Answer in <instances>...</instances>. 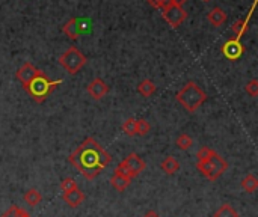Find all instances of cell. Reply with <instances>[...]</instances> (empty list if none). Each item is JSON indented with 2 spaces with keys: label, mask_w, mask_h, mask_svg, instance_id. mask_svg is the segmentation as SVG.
I'll return each instance as SVG.
<instances>
[{
  "label": "cell",
  "mask_w": 258,
  "mask_h": 217,
  "mask_svg": "<svg viewBox=\"0 0 258 217\" xmlns=\"http://www.w3.org/2000/svg\"><path fill=\"white\" fill-rule=\"evenodd\" d=\"M68 162L79 170V172L89 181L98 177L103 169H106L112 157L94 137H86L85 141L75 148L68 157Z\"/></svg>",
  "instance_id": "1"
},
{
  "label": "cell",
  "mask_w": 258,
  "mask_h": 217,
  "mask_svg": "<svg viewBox=\"0 0 258 217\" xmlns=\"http://www.w3.org/2000/svg\"><path fill=\"white\" fill-rule=\"evenodd\" d=\"M175 100L183 106L187 112L193 113L205 103L207 94L195 82H187L177 92Z\"/></svg>",
  "instance_id": "2"
},
{
  "label": "cell",
  "mask_w": 258,
  "mask_h": 217,
  "mask_svg": "<svg viewBox=\"0 0 258 217\" xmlns=\"http://www.w3.org/2000/svg\"><path fill=\"white\" fill-rule=\"evenodd\" d=\"M60 83H62V80H60V79L52 80V79H49V77L41 71L34 80H30L29 85H26V86H23V88H24V90H26L27 94L32 97L37 103H44L45 100H47V97L52 94V92H53Z\"/></svg>",
  "instance_id": "3"
},
{
  "label": "cell",
  "mask_w": 258,
  "mask_h": 217,
  "mask_svg": "<svg viewBox=\"0 0 258 217\" xmlns=\"http://www.w3.org/2000/svg\"><path fill=\"white\" fill-rule=\"evenodd\" d=\"M196 169L210 181H216L222 177V174L226 172L228 169V163H226L225 159H222L216 151H213V154L201 162H196Z\"/></svg>",
  "instance_id": "4"
},
{
  "label": "cell",
  "mask_w": 258,
  "mask_h": 217,
  "mask_svg": "<svg viewBox=\"0 0 258 217\" xmlns=\"http://www.w3.org/2000/svg\"><path fill=\"white\" fill-rule=\"evenodd\" d=\"M86 56L75 47H70L65 53L60 54L59 64L68 74H77L86 65Z\"/></svg>",
  "instance_id": "5"
},
{
  "label": "cell",
  "mask_w": 258,
  "mask_h": 217,
  "mask_svg": "<svg viewBox=\"0 0 258 217\" xmlns=\"http://www.w3.org/2000/svg\"><path fill=\"white\" fill-rule=\"evenodd\" d=\"M118 167L123 170V172H126L133 180V178H136V177L141 175L144 172L147 164H145V162H144L142 157H139L136 152H131V154H129V156L118 164Z\"/></svg>",
  "instance_id": "6"
},
{
  "label": "cell",
  "mask_w": 258,
  "mask_h": 217,
  "mask_svg": "<svg viewBox=\"0 0 258 217\" xmlns=\"http://www.w3.org/2000/svg\"><path fill=\"white\" fill-rule=\"evenodd\" d=\"M162 14H163V18L168 21V24L171 27H178L181 23L186 20V17H187V14H186V11L183 8L174 6V5L168 6L166 9H163Z\"/></svg>",
  "instance_id": "7"
},
{
  "label": "cell",
  "mask_w": 258,
  "mask_h": 217,
  "mask_svg": "<svg viewBox=\"0 0 258 217\" xmlns=\"http://www.w3.org/2000/svg\"><path fill=\"white\" fill-rule=\"evenodd\" d=\"M222 53L230 60H237L241 54H243V45H241L239 38H231L222 45Z\"/></svg>",
  "instance_id": "8"
},
{
  "label": "cell",
  "mask_w": 258,
  "mask_h": 217,
  "mask_svg": "<svg viewBox=\"0 0 258 217\" xmlns=\"http://www.w3.org/2000/svg\"><path fill=\"white\" fill-rule=\"evenodd\" d=\"M86 92L94 100H101L109 94V85L106 83L103 79H98L97 77V79H94L86 86Z\"/></svg>",
  "instance_id": "9"
},
{
  "label": "cell",
  "mask_w": 258,
  "mask_h": 217,
  "mask_svg": "<svg viewBox=\"0 0 258 217\" xmlns=\"http://www.w3.org/2000/svg\"><path fill=\"white\" fill-rule=\"evenodd\" d=\"M41 72V70H38L34 64H30V62H26V64H23L17 72H15V77L23 83V86L29 85L30 80H34L35 77Z\"/></svg>",
  "instance_id": "10"
},
{
  "label": "cell",
  "mask_w": 258,
  "mask_h": 217,
  "mask_svg": "<svg viewBox=\"0 0 258 217\" xmlns=\"http://www.w3.org/2000/svg\"><path fill=\"white\" fill-rule=\"evenodd\" d=\"M131 178L126 174V172H123L119 167H116L115 169V172H113V175H112V178H111V185L113 189H116L118 192H124L129 185L131 184Z\"/></svg>",
  "instance_id": "11"
},
{
  "label": "cell",
  "mask_w": 258,
  "mask_h": 217,
  "mask_svg": "<svg viewBox=\"0 0 258 217\" xmlns=\"http://www.w3.org/2000/svg\"><path fill=\"white\" fill-rule=\"evenodd\" d=\"M62 199L65 200V204L70 205L71 208H77L85 202V193L77 187V189H73V190L64 193Z\"/></svg>",
  "instance_id": "12"
},
{
  "label": "cell",
  "mask_w": 258,
  "mask_h": 217,
  "mask_svg": "<svg viewBox=\"0 0 258 217\" xmlns=\"http://www.w3.org/2000/svg\"><path fill=\"white\" fill-rule=\"evenodd\" d=\"M62 30H64V34L70 39H77L80 36V32H82V26H80V23H79L77 18H71V20H68L64 24Z\"/></svg>",
  "instance_id": "13"
},
{
  "label": "cell",
  "mask_w": 258,
  "mask_h": 217,
  "mask_svg": "<svg viewBox=\"0 0 258 217\" xmlns=\"http://www.w3.org/2000/svg\"><path fill=\"white\" fill-rule=\"evenodd\" d=\"M226 18H228V15H226V12L222 8H213L207 15V20L210 21V24H213L215 27H219V26L225 24Z\"/></svg>",
  "instance_id": "14"
},
{
  "label": "cell",
  "mask_w": 258,
  "mask_h": 217,
  "mask_svg": "<svg viewBox=\"0 0 258 217\" xmlns=\"http://www.w3.org/2000/svg\"><path fill=\"white\" fill-rule=\"evenodd\" d=\"M160 167H162V170H163L165 174L174 175V174H177L178 170H180V163H178L177 159H174L172 156H169V157H166V159L160 163Z\"/></svg>",
  "instance_id": "15"
},
{
  "label": "cell",
  "mask_w": 258,
  "mask_h": 217,
  "mask_svg": "<svg viewBox=\"0 0 258 217\" xmlns=\"http://www.w3.org/2000/svg\"><path fill=\"white\" fill-rule=\"evenodd\" d=\"M156 90H157V86L154 85V82H151L149 79H145L138 85V92L142 94L145 98L153 97L156 94Z\"/></svg>",
  "instance_id": "16"
},
{
  "label": "cell",
  "mask_w": 258,
  "mask_h": 217,
  "mask_svg": "<svg viewBox=\"0 0 258 217\" xmlns=\"http://www.w3.org/2000/svg\"><path fill=\"white\" fill-rule=\"evenodd\" d=\"M41 200H42V196H41V193L37 189H29L24 193V202L29 207H37L41 202Z\"/></svg>",
  "instance_id": "17"
},
{
  "label": "cell",
  "mask_w": 258,
  "mask_h": 217,
  "mask_svg": "<svg viewBox=\"0 0 258 217\" xmlns=\"http://www.w3.org/2000/svg\"><path fill=\"white\" fill-rule=\"evenodd\" d=\"M241 189H243L246 193H254L258 189V178L252 174L246 175L243 180H241Z\"/></svg>",
  "instance_id": "18"
},
{
  "label": "cell",
  "mask_w": 258,
  "mask_h": 217,
  "mask_svg": "<svg viewBox=\"0 0 258 217\" xmlns=\"http://www.w3.org/2000/svg\"><path fill=\"white\" fill-rule=\"evenodd\" d=\"M213 217H239V213L230 205V204H223L216 210Z\"/></svg>",
  "instance_id": "19"
},
{
  "label": "cell",
  "mask_w": 258,
  "mask_h": 217,
  "mask_svg": "<svg viewBox=\"0 0 258 217\" xmlns=\"http://www.w3.org/2000/svg\"><path fill=\"white\" fill-rule=\"evenodd\" d=\"M231 30L237 35L236 38H241L246 32H248V20H237L233 26H231Z\"/></svg>",
  "instance_id": "20"
},
{
  "label": "cell",
  "mask_w": 258,
  "mask_h": 217,
  "mask_svg": "<svg viewBox=\"0 0 258 217\" xmlns=\"http://www.w3.org/2000/svg\"><path fill=\"white\" fill-rule=\"evenodd\" d=\"M175 145L180 148V149H183V151H186V149H189L192 145H193V139L189 136V134H186V133H183V134H180L178 137H177V141H175Z\"/></svg>",
  "instance_id": "21"
},
{
  "label": "cell",
  "mask_w": 258,
  "mask_h": 217,
  "mask_svg": "<svg viewBox=\"0 0 258 217\" xmlns=\"http://www.w3.org/2000/svg\"><path fill=\"white\" fill-rule=\"evenodd\" d=\"M151 130V126L147 119H136V134L139 136H147Z\"/></svg>",
  "instance_id": "22"
},
{
  "label": "cell",
  "mask_w": 258,
  "mask_h": 217,
  "mask_svg": "<svg viewBox=\"0 0 258 217\" xmlns=\"http://www.w3.org/2000/svg\"><path fill=\"white\" fill-rule=\"evenodd\" d=\"M123 131L127 136H136V119L134 118H129L124 121L123 124Z\"/></svg>",
  "instance_id": "23"
},
{
  "label": "cell",
  "mask_w": 258,
  "mask_h": 217,
  "mask_svg": "<svg viewBox=\"0 0 258 217\" xmlns=\"http://www.w3.org/2000/svg\"><path fill=\"white\" fill-rule=\"evenodd\" d=\"M73 189H77V182H75V180L71 177L64 178L62 182H60V190H62V193H67Z\"/></svg>",
  "instance_id": "24"
},
{
  "label": "cell",
  "mask_w": 258,
  "mask_h": 217,
  "mask_svg": "<svg viewBox=\"0 0 258 217\" xmlns=\"http://www.w3.org/2000/svg\"><path fill=\"white\" fill-rule=\"evenodd\" d=\"M23 208H20V207H17V205H12V207H9L2 216L0 217H21L23 216Z\"/></svg>",
  "instance_id": "25"
},
{
  "label": "cell",
  "mask_w": 258,
  "mask_h": 217,
  "mask_svg": "<svg viewBox=\"0 0 258 217\" xmlns=\"http://www.w3.org/2000/svg\"><path fill=\"white\" fill-rule=\"evenodd\" d=\"M245 90L248 92L251 97H257L258 95V80L252 79L251 82H248L246 86H245Z\"/></svg>",
  "instance_id": "26"
},
{
  "label": "cell",
  "mask_w": 258,
  "mask_h": 217,
  "mask_svg": "<svg viewBox=\"0 0 258 217\" xmlns=\"http://www.w3.org/2000/svg\"><path fill=\"white\" fill-rule=\"evenodd\" d=\"M211 154H213V149H210L208 146H203L198 152H196V162H201V160H205V159H208Z\"/></svg>",
  "instance_id": "27"
},
{
  "label": "cell",
  "mask_w": 258,
  "mask_h": 217,
  "mask_svg": "<svg viewBox=\"0 0 258 217\" xmlns=\"http://www.w3.org/2000/svg\"><path fill=\"white\" fill-rule=\"evenodd\" d=\"M147 2L153 6V8H156V9H165V6H163V0H147Z\"/></svg>",
  "instance_id": "28"
},
{
  "label": "cell",
  "mask_w": 258,
  "mask_h": 217,
  "mask_svg": "<svg viewBox=\"0 0 258 217\" xmlns=\"http://www.w3.org/2000/svg\"><path fill=\"white\" fill-rule=\"evenodd\" d=\"M144 217H160V216H159V213H157V211H154V210H149V211H147V213L144 214Z\"/></svg>",
  "instance_id": "29"
},
{
  "label": "cell",
  "mask_w": 258,
  "mask_h": 217,
  "mask_svg": "<svg viewBox=\"0 0 258 217\" xmlns=\"http://www.w3.org/2000/svg\"><path fill=\"white\" fill-rule=\"evenodd\" d=\"M187 2V0H172V5L174 6H180V8H183V5Z\"/></svg>",
  "instance_id": "30"
},
{
  "label": "cell",
  "mask_w": 258,
  "mask_h": 217,
  "mask_svg": "<svg viewBox=\"0 0 258 217\" xmlns=\"http://www.w3.org/2000/svg\"><path fill=\"white\" fill-rule=\"evenodd\" d=\"M172 5V0H163V6H165V9L168 8V6H171Z\"/></svg>",
  "instance_id": "31"
},
{
  "label": "cell",
  "mask_w": 258,
  "mask_h": 217,
  "mask_svg": "<svg viewBox=\"0 0 258 217\" xmlns=\"http://www.w3.org/2000/svg\"><path fill=\"white\" fill-rule=\"evenodd\" d=\"M21 217H32V216H30V214H29V213H27V211L24 210V211H23V216H21Z\"/></svg>",
  "instance_id": "32"
},
{
  "label": "cell",
  "mask_w": 258,
  "mask_h": 217,
  "mask_svg": "<svg viewBox=\"0 0 258 217\" xmlns=\"http://www.w3.org/2000/svg\"><path fill=\"white\" fill-rule=\"evenodd\" d=\"M203 2H210V0H203Z\"/></svg>",
  "instance_id": "33"
}]
</instances>
